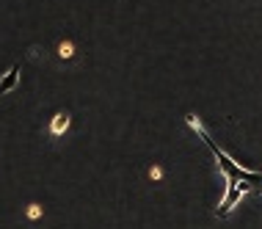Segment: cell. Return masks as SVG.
<instances>
[{
	"instance_id": "1",
	"label": "cell",
	"mask_w": 262,
	"mask_h": 229,
	"mask_svg": "<svg viewBox=\"0 0 262 229\" xmlns=\"http://www.w3.org/2000/svg\"><path fill=\"white\" fill-rule=\"evenodd\" d=\"M69 124H72V116H69L67 111H58V113H55V116L50 119V127H47V133H50V138H61V135L69 130Z\"/></svg>"
},
{
	"instance_id": "2",
	"label": "cell",
	"mask_w": 262,
	"mask_h": 229,
	"mask_svg": "<svg viewBox=\"0 0 262 229\" xmlns=\"http://www.w3.org/2000/svg\"><path fill=\"white\" fill-rule=\"evenodd\" d=\"M19 86V67H9V72L0 77V94H9Z\"/></svg>"
},
{
	"instance_id": "3",
	"label": "cell",
	"mask_w": 262,
	"mask_h": 229,
	"mask_svg": "<svg viewBox=\"0 0 262 229\" xmlns=\"http://www.w3.org/2000/svg\"><path fill=\"white\" fill-rule=\"evenodd\" d=\"M25 216L31 218V221H39L41 216H45V207H41V204H36V202H31V204L25 207Z\"/></svg>"
},
{
	"instance_id": "4",
	"label": "cell",
	"mask_w": 262,
	"mask_h": 229,
	"mask_svg": "<svg viewBox=\"0 0 262 229\" xmlns=\"http://www.w3.org/2000/svg\"><path fill=\"white\" fill-rule=\"evenodd\" d=\"M58 55L63 61H69L75 55V45H72V41H61V45H58Z\"/></svg>"
},
{
	"instance_id": "5",
	"label": "cell",
	"mask_w": 262,
	"mask_h": 229,
	"mask_svg": "<svg viewBox=\"0 0 262 229\" xmlns=\"http://www.w3.org/2000/svg\"><path fill=\"white\" fill-rule=\"evenodd\" d=\"M185 121H188V127H193L196 133H202V135H204V127H202L199 116H193V113H188V116H185Z\"/></svg>"
},
{
	"instance_id": "6",
	"label": "cell",
	"mask_w": 262,
	"mask_h": 229,
	"mask_svg": "<svg viewBox=\"0 0 262 229\" xmlns=\"http://www.w3.org/2000/svg\"><path fill=\"white\" fill-rule=\"evenodd\" d=\"M160 177H163V169L160 166H152L149 169V180H160Z\"/></svg>"
}]
</instances>
